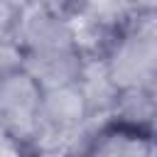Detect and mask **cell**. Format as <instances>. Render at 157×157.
<instances>
[{
  "instance_id": "cell-1",
  "label": "cell",
  "mask_w": 157,
  "mask_h": 157,
  "mask_svg": "<svg viewBox=\"0 0 157 157\" xmlns=\"http://www.w3.org/2000/svg\"><path fill=\"white\" fill-rule=\"evenodd\" d=\"M98 61L118 91L157 83V12H132Z\"/></svg>"
},
{
  "instance_id": "cell-2",
  "label": "cell",
  "mask_w": 157,
  "mask_h": 157,
  "mask_svg": "<svg viewBox=\"0 0 157 157\" xmlns=\"http://www.w3.org/2000/svg\"><path fill=\"white\" fill-rule=\"evenodd\" d=\"M91 125L96 123L88 115L78 83L49 88L42 93L29 145L37 157H59L69 152Z\"/></svg>"
},
{
  "instance_id": "cell-3",
  "label": "cell",
  "mask_w": 157,
  "mask_h": 157,
  "mask_svg": "<svg viewBox=\"0 0 157 157\" xmlns=\"http://www.w3.org/2000/svg\"><path fill=\"white\" fill-rule=\"evenodd\" d=\"M10 37L17 44L22 61L78 49L71 17L39 0H27L22 5Z\"/></svg>"
},
{
  "instance_id": "cell-4",
  "label": "cell",
  "mask_w": 157,
  "mask_h": 157,
  "mask_svg": "<svg viewBox=\"0 0 157 157\" xmlns=\"http://www.w3.org/2000/svg\"><path fill=\"white\" fill-rule=\"evenodd\" d=\"M42 86L22 69L0 76V132L22 142H32L37 110L42 103Z\"/></svg>"
},
{
  "instance_id": "cell-5",
  "label": "cell",
  "mask_w": 157,
  "mask_h": 157,
  "mask_svg": "<svg viewBox=\"0 0 157 157\" xmlns=\"http://www.w3.org/2000/svg\"><path fill=\"white\" fill-rule=\"evenodd\" d=\"M155 118H157V83L120 88L108 115V120H115L120 125L142 132H155Z\"/></svg>"
},
{
  "instance_id": "cell-6",
  "label": "cell",
  "mask_w": 157,
  "mask_h": 157,
  "mask_svg": "<svg viewBox=\"0 0 157 157\" xmlns=\"http://www.w3.org/2000/svg\"><path fill=\"white\" fill-rule=\"evenodd\" d=\"M22 66V56H20V49L17 44L12 42L10 34H0V76Z\"/></svg>"
},
{
  "instance_id": "cell-7",
  "label": "cell",
  "mask_w": 157,
  "mask_h": 157,
  "mask_svg": "<svg viewBox=\"0 0 157 157\" xmlns=\"http://www.w3.org/2000/svg\"><path fill=\"white\" fill-rule=\"evenodd\" d=\"M0 157H37L29 142H22L12 135L0 132Z\"/></svg>"
},
{
  "instance_id": "cell-8",
  "label": "cell",
  "mask_w": 157,
  "mask_h": 157,
  "mask_svg": "<svg viewBox=\"0 0 157 157\" xmlns=\"http://www.w3.org/2000/svg\"><path fill=\"white\" fill-rule=\"evenodd\" d=\"M22 2L20 0H0V34H10L17 17H20Z\"/></svg>"
},
{
  "instance_id": "cell-9",
  "label": "cell",
  "mask_w": 157,
  "mask_h": 157,
  "mask_svg": "<svg viewBox=\"0 0 157 157\" xmlns=\"http://www.w3.org/2000/svg\"><path fill=\"white\" fill-rule=\"evenodd\" d=\"M39 2H44V5H49L54 10H59V12H64L66 17H76L83 10H88L91 5H96L98 0H39Z\"/></svg>"
},
{
  "instance_id": "cell-10",
  "label": "cell",
  "mask_w": 157,
  "mask_h": 157,
  "mask_svg": "<svg viewBox=\"0 0 157 157\" xmlns=\"http://www.w3.org/2000/svg\"><path fill=\"white\" fill-rule=\"evenodd\" d=\"M132 12H157V0H125Z\"/></svg>"
}]
</instances>
